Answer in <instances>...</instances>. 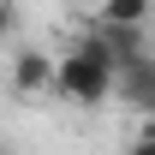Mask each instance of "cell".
<instances>
[{"instance_id":"cell-1","label":"cell","mask_w":155,"mask_h":155,"mask_svg":"<svg viewBox=\"0 0 155 155\" xmlns=\"http://www.w3.org/2000/svg\"><path fill=\"white\" fill-rule=\"evenodd\" d=\"M54 90L66 101H78V107H101V101L114 96V48H107L101 30H90V36L54 66Z\"/></svg>"},{"instance_id":"cell-2","label":"cell","mask_w":155,"mask_h":155,"mask_svg":"<svg viewBox=\"0 0 155 155\" xmlns=\"http://www.w3.org/2000/svg\"><path fill=\"white\" fill-rule=\"evenodd\" d=\"M6 84H12V96H48V90H54V54H42V48H18Z\"/></svg>"},{"instance_id":"cell-3","label":"cell","mask_w":155,"mask_h":155,"mask_svg":"<svg viewBox=\"0 0 155 155\" xmlns=\"http://www.w3.org/2000/svg\"><path fill=\"white\" fill-rule=\"evenodd\" d=\"M149 0H101V24H143Z\"/></svg>"},{"instance_id":"cell-4","label":"cell","mask_w":155,"mask_h":155,"mask_svg":"<svg viewBox=\"0 0 155 155\" xmlns=\"http://www.w3.org/2000/svg\"><path fill=\"white\" fill-rule=\"evenodd\" d=\"M12 36H18V6L0 0V42H12Z\"/></svg>"}]
</instances>
